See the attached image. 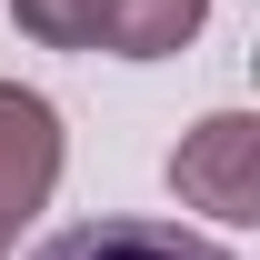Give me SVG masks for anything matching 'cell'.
Returning <instances> with one entry per match:
<instances>
[{
  "label": "cell",
  "instance_id": "obj_1",
  "mask_svg": "<svg viewBox=\"0 0 260 260\" xmlns=\"http://www.w3.org/2000/svg\"><path fill=\"white\" fill-rule=\"evenodd\" d=\"M170 190L180 210L220 230H250L260 220V110H210V120L180 130V150H170Z\"/></svg>",
  "mask_w": 260,
  "mask_h": 260
},
{
  "label": "cell",
  "instance_id": "obj_2",
  "mask_svg": "<svg viewBox=\"0 0 260 260\" xmlns=\"http://www.w3.org/2000/svg\"><path fill=\"white\" fill-rule=\"evenodd\" d=\"M60 110L30 90V80H0V260L20 250V230L50 210V190H60Z\"/></svg>",
  "mask_w": 260,
  "mask_h": 260
},
{
  "label": "cell",
  "instance_id": "obj_3",
  "mask_svg": "<svg viewBox=\"0 0 260 260\" xmlns=\"http://www.w3.org/2000/svg\"><path fill=\"white\" fill-rule=\"evenodd\" d=\"M30 260H230L220 240H200V230L180 220H80V230H50Z\"/></svg>",
  "mask_w": 260,
  "mask_h": 260
},
{
  "label": "cell",
  "instance_id": "obj_4",
  "mask_svg": "<svg viewBox=\"0 0 260 260\" xmlns=\"http://www.w3.org/2000/svg\"><path fill=\"white\" fill-rule=\"evenodd\" d=\"M200 20H210V0H110L100 50L110 60H170V50L200 40Z\"/></svg>",
  "mask_w": 260,
  "mask_h": 260
},
{
  "label": "cell",
  "instance_id": "obj_5",
  "mask_svg": "<svg viewBox=\"0 0 260 260\" xmlns=\"http://www.w3.org/2000/svg\"><path fill=\"white\" fill-rule=\"evenodd\" d=\"M10 20H20L40 50H100V20H110V0H10Z\"/></svg>",
  "mask_w": 260,
  "mask_h": 260
}]
</instances>
